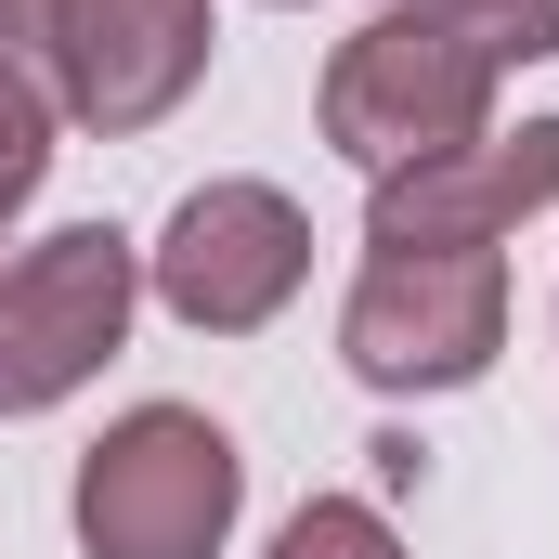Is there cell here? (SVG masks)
<instances>
[{"instance_id": "6da1fadb", "label": "cell", "mask_w": 559, "mask_h": 559, "mask_svg": "<svg viewBox=\"0 0 559 559\" xmlns=\"http://www.w3.org/2000/svg\"><path fill=\"white\" fill-rule=\"evenodd\" d=\"M495 52L468 39V26H442L417 0H391V13H365L338 52H325V92H312V118L325 143L378 182V169H417V156H455V143L495 131Z\"/></svg>"}, {"instance_id": "7a4b0ae2", "label": "cell", "mask_w": 559, "mask_h": 559, "mask_svg": "<svg viewBox=\"0 0 559 559\" xmlns=\"http://www.w3.org/2000/svg\"><path fill=\"white\" fill-rule=\"evenodd\" d=\"M66 508H79V547L92 559H222L235 547V508H248V455L195 404H131L79 455Z\"/></svg>"}, {"instance_id": "3957f363", "label": "cell", "mask_w": 559, "mask_h": 559, "mask_svg": "<svg viewBox=\"0 0 559 559\" xmlns=\"http://www.w3.org/2000/svg\"><path fill=\"white\" fill-rule=\"evenodd\" d=\"M508 352V248H365L338 299V365L391 404L468 391Z\"/></svg>"}, {"instance_id": "277c9868", "label": "cell", "mask_w": 559, "mask_h": 559, "mask_svg": "<svg viewBox=\"0 0 559 559\" xmlns=\"http://www.w3.org/2000/svg\"><path fill=\"white\" fill-rule=\"evenodd\" d=\"M131 299H143V248L118 222H66V235L13 248V261H0V417L79 404V391L118 365Z\"/></svg>"}, {"instance_id": "5b68a950", "label": "cell", "mask_w": 559, "mask_h": 559, "mask_svg": "<svg viewBox=\"0 0 559 559\" xmlns=\"http://www.w3.org/2000/svg\"><path fill=\"white\" fill-rule=\"evenodd\" d=\"M299 274H312V222H299L286 182H195L169 209V235L143 248L156 312L195 325V338H261L299 299Z\"/></svg>"}, {"instance_id": "8992f818", "label": "cell", "mask_w": 559, "mask_h": 559, "mask_svg": "<svg viewBox=\"0 0 559 559\" xmlns=\"http://www.w3.org/2000/svg\"><path fill=\"white\" fill-rule=\"evenodd\" d=\"M209 52H222V13L209 0H52V39H39L52 105L79 131H105V143L156 131L209 79Z\"/></svg>"}, {"instance_id": "52a82bcc", "label": "cell", "mask_w": 559, "mask_h": 559, "mask_svg": "<svg viewBox=\"0 0 559 559\" xmlns=\"http://www.w3.org/2000/svg\"><path fill=\"white\" fill-rule=\"evenodd\" d=\"M547 195H559V118H521V131H481L455 156L378 169L365 182V248H508Z\"/></svg>"}, {"instance_id": "ba28073f", "label": "cell", "mask_w": 559, "mask_h": 559, "mask_svg": "<svg viewBox=\"0 0 559 559\" xmlns=\"http://www.w3.org/2000/svg\"><path fill=\"white\" fill-rule=\"evenodd\" d=\"M52 118H66V105H52L26 66H0V235H13V222H26V195L52 182Z\"/></svg>"}, {"instance_id": "9c48e42d", "label": "cell", "mask_w": 559, "mask_h": 559, "mask_svg": "<svg viewBox=\"0 0 559 559\" xmlns=\"http://www.w3.org/2000/svg\"><path fill=\"white\" fill-rule=\"evenodd\" d=\"M274 559H404V534H391V508H365V495H312V508H286Z\"/></svg>"}, {"instance_id": "30bf717a", "label": "cell", "mask_w": 559, "mask_h": 559, "mask_svg": "<svg viewBox=\"0 0 559 559\" xmlns=\"http://www.w3.org/2000/svg\"><path fill=\"white\" fill-rule=\"evenodd\" d=\"M442 26H468L495 66H559V0H417Z\"/></svg>"}, {"instance_id": "8fae6325", "label": "cell", "mask_w": 559, "mask_h": 559, "mask_svg": "<svg viewBox=\"0 0 559 559\" xmlns=\"http://www.w3.org/2000/svg\"><path fill=\"white\" fill-rule=\"evenodd\" d=\"M39 39H52V0H0V66H26Z\"/></svg>"}]
</instances>
